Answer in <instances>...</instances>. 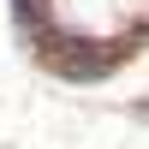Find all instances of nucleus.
<instances>
[{
  "mask_svg": "<svg viewBox=\"0 0 149 149\" xmlns=\"http://www.w3.org/2000/svg\"><path fill=\"white\" fill-rule=\"evenodd\" d=\"M119 60L113 48H72V60H54V72H66V78H107Z\"/></svg>",
  "mask_w": 149,
  "mask_h": 149,
  "instance_id": "1",
  "label": "nucleus"
},
{
  "mask_svg": "<svg viewBox=\"0 0 149 149\" xmlns=\"http://www.w3.org/2000/svg\"><path fill=\"white\" fill-rule=\"evenodd\" d=\"M12 6H18V24H36V18H42V0H12Z\"/></svg>",
  "mask_w": 149,
  "mask_h": 149,
  "instance_id": "2",
  "label": "nucleus"
}]
</instances>
